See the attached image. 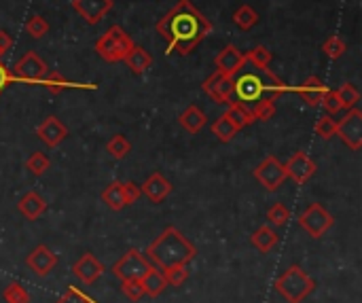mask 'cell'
I'll return each instance as SVG.
<instances>
[{
  "mask_svg": "<svg viewBox=\"0 0 362 303\" xmlns=\"http://www.w3.org/2000/svg\"><path fill=\"white\" fill-rule=\"evenodd\" d=\"M269 218L273 221V223H284L286 218H288V212H286V208L284 206H273L271 210H269Z\"/></svg>",
  "mask_w": 362,
  "mask_h": 303,
  "instance_id": "36",
  "label": "cell"
},
{
  "mask_svg": "<svg viewBox=\"0 0 362 303\" xmlns=\"http://www.w3.org/2000/svg\"><path fill=\"white\" fill-rule=\"evenodd\" d=\"M225 115H227V117L237 125V128H246V125L254 123L250 109H248V106H244V104H235V102H231V104H229V111H227Z\"/></svg>",
  "mask_w": 362,
  "mask_h": 303,
  "instance_id": "20",
  "label": "cell"
},
{
  "mask_svg": "<svg viewBox=\"0 0 362 303\" xmlns=\"http://www.w3.org/2000/svg\"><path fill=\"white\" fill-rule=\"evenodd\" d=\"M237 130H239V128H237L227 115H223L220 119H216V123L212 125V132H214L223 142H229V140L237 134Z\"/></svg>",
  "mask_w": 362,
  "mask_h": 303,
  "instance_id": "22",
  "label": "cell"
},
{
  "mask_svg": "<svg viewBox=\"0 0 362 303\" xmlns=\"http://www.w3.org/2000/svg\"><path fill=\"white\" fill-rule=\"evenodd\" d=\"M337 136H341V140L358 151L362 144V113L358 109H349V113L337 123Z\"/></svg>",
  "mask_w": 362,
  "mask_h": 303,
  "instance_id": "6",
  "label": "cell"
},
{
  "mask_svg": "<svg viewBox=\"0 0 362 303\" xmlns=\"http://www.w3.org/2000/svg\"><path fill=\"white\" fill-rule=\"evenodd\" d=\"M254 176H256V180H258L263 187H267L269 191H273V189L280 187L282 180L286 178V170H284V166H282L275 157H267V159L254 170Z\"/></svg>",
  "mask_w": 362,
  "mask_h": 303,
  "instance_id": "10",
  "label": "cell"
},
{
  "mask_svg": "<svg viewBox=\"0 0 362 303\" xmlns=\"http://www.w3.org/2000/svg\"><path fill=\"white\" fill-rule=\"evenodd\" d=\"M102 197H104V202H106L111 208H115V210H119V208L125 206V195H123V185H121V183L108 185V189L104 191Z\"/></svg>",
  "mask_w": 362,
  "mask_h": 303,
  "instance_id": "24",
  "label": "cell"
},
{
  "mask_svg": "<svg viewBox=\"0 0 362 303\" xmlns=\"http://www.w3.org/2000/svg\"><path fill=\"white\" fill-rule=\"evenodd\" d=\"M123 62L130 66V70H132L134 75H142V73H146V70L153 66V56H151L144 47L134 45V47L127 51V56L123 58Z\"/></svg>",
  "mask_w": 362,
  "mask_h": 303,
  "instance_id": "16",
  "label": "cell"
},
{
  "mask_svg": "<svg viewBox=\"0 0 362 303\" xmlns=\"http://www.w3.org/2000/svg\"><path fill=\"white\" fill-rule=\"evenodd\" d=\"M41 85H45L54 94H62L66 89H87L89 92V89H96L98 87L94 83H77V81H70V79H66L60 73H47V77L41 81Z\"/></svg>",
  "mask_w": 362,
  "mask_h": 303,
  "instance_id": "15",
  "label": "cell"
},
{
  "mask_svg": "<svg viewBox=\"0 0 362 303\" xmlns=\"http://www.w3.org/2000/svg\"><path fill=\"white\" fill-rule=\"evenodd\" d=\"M271 51L267 49V47H254L252 51H248L246 54V62L248 64H252V66H258V68H267L269 64H271Z\"/></svg>",
  "mask_w": 362,
  "mask_h": 303,
  "instance_id": "25",
  "label": "cell"
},
{
  "mask_svg": "<svg viewBox=\"0 0 362 303\" xmlns=\"http://www.w3.org/2000/svg\"><path fill=\"white\" fill-rule=\"evenodd\" d=\"M231 83H233L231 102L244 106H252L258 100H267V98L273 100L286 92H292V87H288L282 79H277L269 68H258L252 64L248 70L242 68L235 77H231Z\"/></svg>",
  "mask_w": 362,
  "mask_h": 303,
  "instance_id": "2",
  "label": "cell"
},
{
  "mask_svg": "<svg viewBox=\"0 0 362 303\" xmlns=\"http://www.w3.org/2000/svg\"><path fill=\"white\" fill-rule=\"evenodd\" d=\"M47 168H49V159H47L43 153H35V155L28 159V170H32L35 174H43Z\"/></svg>",
  "mask_w": 362,
  "mask_h": 303,
  "instance_id": "31",
  "label": "cell"
},
{
  "mask_svg": "<svg viewBox=\"0 0 362 303\" xmlns=\"http://www.w3.org/2000/svg\"><path fill=\"white\" fill-rule=\"evenodd\" d=\"M20 210H22L28 218H37V216L45 210V202H43V197H39L37 193H28V195L20 202Z\"/></svg>",
  "mask_w": 362,
  "mask_h": 303,
  "instance_id": "21",
  "label": "cell"
},
{
  "mask_svg": "<svg viewBox=\"0 0 362 303\" xmlns=\"http://www.w3.org/2000/svg\"><path fill=\"white\" fill-rule=\"evenodd\" d=\"M153 256L161 263H180L191 254V246L176 229H168L151 248Z\"/></svg>",
  "mask_w": 362,
  "mask_h": 303,
  "instance_id": "4",
  "label": "cell"
},
{
  "mask_svg": "<svg viewBox=\"0 0 362 303\" xmlns=\"http://www.w3.org/2000/svg\"><path fill=\"white\" fill-rule=\"evenodd\" d=\"M11 83H15L13 81V75H11V70L0 62V92H3L5 87H9Z\"/></svg>",
  "mask_w": 362,
  "mask_h": 303,
  "instance_id": "35",
  "label": "cell"
},
{
  "mask_svg": "<svg viewBox=\"0 0 362 303\" xmlns=\"http://www.w3.org/2000/svg\"><path fill=\"white\" fill-rule=\"evenodd\" d=\"M180 123H182L185 130L197 134V132L206 125V115H204V111H201L199 106L193 104V106H189V109L180 115Z\"/></svg>",
  "mask_w": 362,
  "mask_h": 303,
  "instance_id": "18",
  "label": "cell"
},
{
  "mask_svg": "<svg viewBox=\"0 0 362 303\" xmlns=\"http://www.w3.org/2000/svg\"><path fill=\"white\" fill-rule=\"evenodd\" d=\"M113 0H73V9L92 26L100 24L104 16L113 9Z\"/></svg>",
  "mask_w": 362,
  "mask_h": 303,
  "instance_id": "7",
  "label": "cell"
},
{
  "mask_svg": "<svg viewBox=\"0 0 362 303\" xmlns=\"http://www.w3.org/2000/svg\"><path fill=\"white\" fill-rule=\"evenodd\" d=\"M26 32L32 37V39H43L47 32H49V22L41 16H32L26 24Z\"/></svg>",
  "mask_w": 362,
  "mask_h": 303,
  "instance_id": "27",
  "label": "cell"
},
{
  "mask_svg": "<svg viewBox=\"0 0 362 303\" xmlns=\"http://www.w3.org/2000/svg\"><path fill=\"white\" fill-rule=\"evenodd\" d=\"M320 106H324V111H326L328 115H332V113L341 111V102H339L337 94H335V92H330V89H328V92L324 94V98H322Z\"/></svg>",
  "mask_w": 362,
  "mask_h": 303,
  "instance_id": "32",
  "label": "cell"
},
{
  "mask_svg": "<svg viewBox=\"0 0 362 303\" xmlns=\"http://www.w3.org/2000/svg\"><path fill=\"white\" fill-rule=\"evenodd\" d=\"M330 223H332L330 214H328L322 206H318V204H311V206L301 214V225H303L311 235H322V233L330 227Z\"/></svg>",
  "mask_w": 362,
  "mask_h": 303,
  "instance_id": "11",
  "label": "cell"
},
{
  "mask_svg": "<svg viewBox=\"0 0 362 303\" xmlns=\"http://www.w3.org/2000/svg\"><path fill=\"white\" fill-rule=\"evenodd\" d=\"M134 45L136 43L132 41V37L121 26H113L96 41V51L104 62L115 64V62H123V58L127 56V51Z\"/></svg>",
  "mask_w": 362,
  "mask_h": 303,
  "instance_id": "3",
  "label": "cell"
},
{
  "mask_svg": "<svg viewBox=\"0 0 362 303\" xmlns=\"http://www.w3.org/2000/svg\"><path fill=\"white\" fill-rule=\"evenodd\" d=\"M254 242L261 246V248H269L273 242H275V235L269 231V229H261L258 233H256V237H254Z\"/></svg>",
  "mask_w": 362,
  "mask_h": 303,
  "instance_id": "33",
  "label": "cell"
},
{
  "mask_svg": "<svg viewBox=\"0 0 362 303\" xmlns=\"http://www.w3.org/2000/svg\"><path fill=\"white\" fill-rule=\"evenodd\" d=\"M204 92L216 102V104H229L231 102V92H233V83L229 77H225L223 73H214L204 81Z\"/></svg>",
  "mask_w": 362,
  "mask_h": 303,
  "instance_id": "9",
  "label": "cell"
},
{
  "mask_svg": "<svg viewBox=\"0 0 362 303\" xmlns=\"http://www.w3.org/2000/svg\"><path fill=\"white\" fill-rule=\"evenodd\" d=\"M292 92H297L309 106H320V102H322L324 94L328 92V87L318 77H309L299 87H292Z\"/></svg>",
  "mask_w": 362,
  "mask_h": 303,
  "instance_id": "12",
  "label": "cell"
},
{
  "mask_svg": "<svg viewBox=\"0 0 362 303\" xmlns=\"http://www.w3.org/2000/svg\"><path fill=\"white\" fill-rule=\"evenodd\" d=\"M284 170H286V176H292L297 183H305L316 172V163L305 153H297L294 157H290Z\"/></svg>",
  "mask_w": 362,
  "mask_h": 303,
  "instance_id": "13",
  "label": "cell"
},
{
  "mask_svg": "<svg viewBox=\"0 0 362 303\" xmlns=\"http://www.w3.org/2000/svg\"><path fill=\"white\" fill-rule=\"evenodd\" d=\"M11 47H13V37L7 30H0V58L7 51H11Z\"/></svg>",
  "mask_w": 362,
  "mask_h": 303,
  "instance_id": "34",
  "label": "cell"
},
{
  "mask_svg": "<svg viewBox=\"0 0 362 303\" xmlns=\"http://www.w3.org/2000/svg\"><path fill=\"white\" fill-rule=\"evenodd\" d=\"M47 73H49V66L37 51H28L24 58L18 60V64L11 70L13 81L26 83V85H41V81L47 77Z\"/></svg>",
  "mask_w": 362,
  "mask_h": 303,
  "instance_id": "5",
  "label": "cell"
},
{
  "mask_svg": "<svg viewBox=\"0 0 362 303\" xmlns=\"http://www.w3.org/2000/svg\"><path fill=\"white\" fill-rule=\"evenodd\" d=\"M233 22H235V26H237L239 30H250V28L256 26L258 16H256V11H254L250 5H242V7L233 13Z\"/></svg>",
  "mask_w": 362,
  "mask_h": 303,
  "instance_id": "19",
  "label": "cell"
},
{
  "mask_svg": "<svg viewBox=\"0 0 362 303\" xmlns=\"http://www.w3.org/2000/svg\"><path fill=\"white\" fill-rule=\"evenodd\" d=\"M244 64H246V54L239 51L235 45H227V47L216 56V60H214L216 70L223 73V75L229 77V79L235 77V75L244 68Z\"/></svg>",
  "mask_w": 362,
  "mask_h": 303,
  "instance_id": "8",
  "label": "cell"
},
{
  "mask_svg": "<svg viewBox=\"0 0 362 303\" xmlns=\"http://www.w3.org/2000/svg\"><path fill=\"white\" fill-rule=\"evenodd\" d=\"M250 109V113H252V119L256 121V119H261V121H265V119H269L271 115H273V100H258L256 104H252V106H248Z\"/></svg>",
  "mask_w": 362,
  "mask_h": 303,
  "instance_id": "28",
  "label": "cell"
},
{
  "mask_svg": "<svg viewBox=\"0 0 362 303\" xmlns=\"http://www.w3.org/2000/svg\"><path fill=\"white\" fill-rule=\"evenodd\" d=\"M322 51L328 60H339L345 51H347V45L339 39V37H330L328 41H324L322 45Z\"/></svg>",
  "mask_w": 362,
  "mask_h": 303,
  "instance_id": "26",
  "label": "cell"
},
{
  "mask_svg": "<svg viewBox=\"0 0 362 303\" xmlns=\"http://www.w3.org/2000/svg\"><path fill=\"white\" fill-rule=\"evenodd\" d=\"M212 30L210 20L191 3V0H180V3L170 9L159 22L157 32L166 39L168 51L189 56Z\"/></svg>",
  "mask_w": 362,
  "mask_h": 303,
  "instance_id": "1",
  "label": "cell"
},
{
  "mask_svg": "<svg viewBox=\"0 0 362 303\" xmlns=\"http://www.w3.org/2000/svg\"><path fill=\"white\" fill-rule=\"evenodd\" d=\"M39 136L49 144V147H58L66 136H68V130L66 125L58 119V117H47L41 125H39Z\"/></svg>",
  "mask_w": 362,
  "mask_h": 303,
  "instance_id": "14",
  "label": "cell"
},
{
  "mask_svg": "<svg viewBox=\"0 0 362 303\" xmlns=\"http://www.w3.org/2000/svg\"><path fill=\"white\" fill-rule=\"evenodd\" d=\"M144 193L153 199V202H161L168 193H170V183L161 176V174H153L146 183H144Z\"/></svg>",
  "mask_w": 362,
  "mask_h": 303,
  "instance_id": "17",
  "label": "cell"
},
{
  "mask_svg": "<svg viewBox=\"0 0 362 303\" xmlns=\"http://www.w3.org/2000/svg\"><path fill=\"white\" fill-rule=\"evenodd\" d=\"M108 153L113 155V157H117V159H121V157H125L127 153H130V142L123 138V136H115L111 142H108Z\"/></svg>",
  "mask_w": 362,
  "mask_h": 303,
  "instance_id": "29",
  "label": "cell"
},
{
  "mask_svg": "<svg viewBox=\"0 0 362 303\" xmlns=\"http://www.w3.org/2000/svg\"><path fill=\"white\" fill-rule=\"evenodd\" d=\"M316 132H318V136H322V138H332L335 134H337V123L330 119V117H322L318 123H316Z\"/></svg>",
  "mask_w": 362,
  "mask_h": 303,
  "instance_id": "30",
  "label": "cell"
},
{
  "mask_svg": "<svg viewBox=\"0 0 362 303\" xmlns=\"http://www.w3.org/2000/svg\"><path fill=\"white\" fill-rule=\"evenodd\" d=\"M335 94L341 102V109H354L356 102L360 100V92L354 87V83H343Z\"/></svg>",
  "mask_w": 362,
  "mask_h": 303,
  "instance_id": "23",
  "label": "cell"
}]
</instances>
